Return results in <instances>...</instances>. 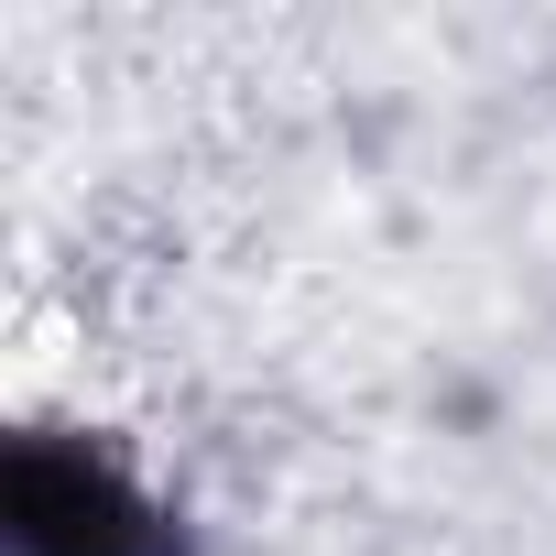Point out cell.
I'll list each match as a JSON object with an SVG mask.
<instances>
[{"label": "cell", "instance_id": "cell-1", "mask_svg": "<svg viewBox=\"0 0 556 556\" xmlns=\"http://www.w3.org/2000/svg\"><path fill=\"white\" fill-rule=\"evenodd\" d=\"M0 502H12V556H164L153 513L77 447H45L23 437L12 447V480H0Z\"/></svg>", "mask_w": 556, "mask_h": 556}]
</instances>
